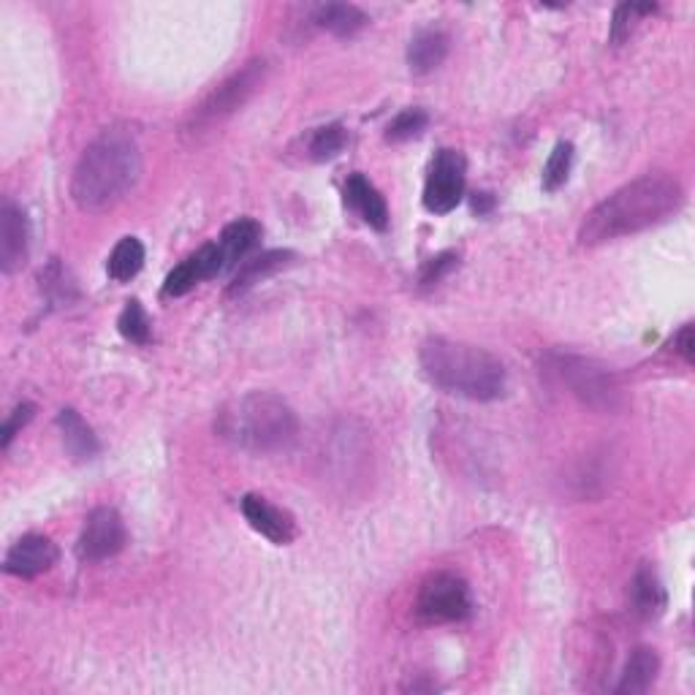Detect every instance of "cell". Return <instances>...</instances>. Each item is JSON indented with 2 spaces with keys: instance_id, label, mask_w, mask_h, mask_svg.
<instances>
[{
  "instance_id": "6da1fadb",
  "label": "cell",
  "mask_w": 695,
  "mask_h": 695,
  "mask_svg": "<svg viewBox=\"0 0 695 695\" xmlns=\"http://www.w3.org/2000/svg\"><path fill=\"white\" fill-rule=\"evenodd\" d=\"M682 204H685V188L674 174H641L639 179L622 185L587 215L579 229V245L595 248L611 239L633 237L652 226H661L671 215L680 212Z\"/></svg>"
},
{
  "instance_id": "7a4b0ae2",
  "label": "cell",
  "mask_w": 695,
  "mask_h": 695,
  "mask_svg": "<svg viewBox=\"0 0 695 695\" xmlns=\"http://www.w3.org/2000/svg\"><path fill=\"white\" fill-rule=\"evenodd\" d=\"M142 174L139 139L128 125L101 131L82 153L71 177V199L82 212L117 207L134 190Z\"/></svg>"
},
{
  "instance_id": "3957f363",
  "label": "cell",
  "mask_w": 695,
  "mask_h": 695,
  "mask_svg": "<svg viewBox=\"0 0 695 695\" xmlns=\"http://www.w3.org/2000/svg\"><path fill=\"white\" fill-rule=\"evenodd\" d=\"M427 381L440 392L473 403H492L506 394V367L484 348L448 338H429L418 351Z\"/></svg>"
},
{
  "instance_id": "277c9868",
  "label": "cell",
  "mask_w": 695,
  "mask_h": 695,
  "mask_svg": "<svg viewBox=\"0 0 695 695\" xmlns=\"http://www.w3.org/2000/svg\"><path fill=\"white\" fill-rule=\"evenodd\" d=\"M215 433L234 448L272 454L289 448L299 435V418L283 397L272 392H248L220 405Z\"/></svg>"
},
{
  "instance_id": "5b68a950",
  "label": "cell",
  "mask_w": 695,
  "mask_h": 695,
  "mask_svg": "<svg viewBox=\"0 0 695 695\" xmlns=\"http://www.w3.org/2000/svg\"><path fill=\"white\" fill-rule=\"evenodd\" d=\"M547 373L560 386H566L579 403L595 407V411H614L620 405V381L595 359L577 356V353H551L547 359Z\"/></svg>"
},
{
  "instance_id": "8992f818",
  "label": "cell",
  "mask_w": 695,
  "mask_h": 695,
  "mask_svg": "<svg viewBox=\"0 0 695 695\" xmlns=\"http://www.w3.org/2000/svg\"><path fill=\"white\" fill-rule=\"evenodd\" d=\"M263 76H267V60H250L242 71L231 74L224 85H218L204 98L201 106H196L188 125L190 134H201V131L231 117L239 106H245L253 98L256 90L263 85Z\"/></svg>"
},
{
  "instance_id": "52a82bcc",
  "label": "cell",
  "mask_w": 695,
  "mask_h": 695,
  "mask_svg": "<svg viewBox=\"0 0 695 695\" xmlns=\"http://www.w3.org/2000/svg\"><path fill=\"white\" fill-rule=\"evenodd\" d=\"M473 601L465 579L454 573H435L422 584L416 598L418 620L429 625H448V622H463L470 616Z\"/></svg>"
},
{
  "instance_id": "ba28073f",
  "label": "cell",
  "mask_w": 695,
  "mask_h": 695,
  "mask_svg": "<svg viewBox=\"0 0 695 695\" xmlns=\"http://www.w3.org/2000/svg\"><path fill=\"white\" fill-rule=\"evenodd\" d=\"M465 155L459 149H440L424 185V207L433 215H448L465 196Z\"/></svg>"
},
{
  "instance_id": "9c48e42d",
  "label": "cell",
  "mask_w": 695,
  "mask_h": 695,
  "mask_svg": "<svg viewBox=\"0 0 695 695\" xmlns=\"http://www.w3.org/2000/svg\"><path fill=\"white\" fill-rule=\"evenodd\" d=\"M125 538H128V532H125L123 517H120L115 508L101 506L85 519L80 543H76V554L85 562L110 560V557L123 551Z\"/></svg>"
},
{
  "instance_id": "30bf717a",
  "label": "cell",
  "mask_w": 695,
  "mask_h": 695,
  "mask_svg": "<svg viewBox=\"0 0 695 695\" xmlns=\"http://www.w3.org/2000/svg\"><path fill=\"white\" fill-rule=\"evenodd\" d=\"M226 269L224 253H220L218 242H209L204 248L196 250L194 256H188L179 267H174L164 283V297H185L188 291H194L196 286L204 280L215 278Z\"/></svg>"
},
{
  "instance_id": "8fae6325",
  "label": "cell",
  "mask_w": 695,
  "mask_h": 695,
  "mask_svg": "<svg viewBox=\"0 0 695 695\" xmlns=\"http://www.w3.org/2000/svg\"><path fill=\"white\" fill-rule=\"evenodd\" d=\"M242 514L248 519V525L253 527L259 536L272 541L274 547H289L297 538V521L289 511L272 506L267 497L261 495H245L242 497Z\"/></svg>"
},
{
  "instance_id": "7c38bea8",
  "label": "cell",
  "mask_w": 695,
  "mask_h": 695,
  "mask_svg": "<svg viewBox=\"0 0 695 695\" xmlns=\"http://www.w3.org/2000/svg\"><path fill=\"white\" fill-rule=\"evenodd\" d=\"M58 562V547L46 536H22L9 549L3 571L20 579H35Z\"/></svg>"
},
{
  "instance_id": "4fadbf2b",
  "label": "cell",
  "mask_w": 695,
  "mask_h": 695,
  "mask_svg": "<svg viewBox=\"0 0 695 695\" xmlns=\"http://www.w3.org/2000/svg\"><path fill=\"white\" fill-rule=\"evenodd\" d=\"M28 259V218L17 204L6 201L0 209V269L14 274Z\"/></svg>"
},
{
  "instance_id": "5bb4252c",
  "label": "cell",
  "mask_w": 695,
  "mask_h": 695,
  "mask_svg": "<svg viewBox=\"0 0 695 695\" xmlns=\"http://www.w3.org/2000/svg\"><path fill=\"white\" fill-rule=\"evenodd\" d=\"M345 201L356 209L364 218V224H370L377 231L388 229V207L383 201V196L377 194L375 185L370 183L362 174H353L345 183Z\"/></svg>"
},
{
  "instance_id": "9a60e30c",
  "label": "cell",
  "mask_w": 695,
  "mask_h": 695,
  "mask_svg": "<svg viewBox=\"0 0 695 695\" xmlns=\"http://www.w3.org/2000/svg\"><path fill=\"white\" fill-rule=\"evenodd\" d=\"M666 587L650 566L639 568L631 581V606L639 620H657L666 611Z\"/></svg>"
},
{
  "instance_id": "2e32d148",
  "label": "cell",
  "mask_w": 695,
  "mask_h": 695,
  "mask_svg": "<svg viewBox=\"0 0 695 695\" xmlns=\"http://www.w3.org/2000/svg\"><path fill=\"white\" fill-rule=\"evenodd\" d=\"M261 242V224L253 218H239L234 220L220 234L218 245H220V253H224V263L226 269L239 267L242 261H248V256L259 248Z\"/></svg>"
},
{
  "instance_id": "e0dca14e",
  "label": "cell",
  "mask_w": 695,
  "mask_h": 695,
  "mask_svg": "<svg viewBox=\"0 0 695 695\" xmlns=\"http://www.w3.org/2000/svg\"><path fill=\"white\" fill-rule=\"evenodd\" d=\"M657 674H661V657H657V652L650 650V646H636V650L631 652V657H627L622 680L620 685H616V693L620 695L646 693L655 685Z\"/></svg>"
},
{
  "instance_id": "ac0fdd59",
  "label": "cell",
  "mask_w": 695,
  "mask_h": 695,
  "mask_svg": "<svg viewBox=\"0 0 695 695\" xmlns=\"http://www.w3.org/2000/svg\"><path fill=\"white\" fill-rule=\"evenodd\" d=\"M448 55V35L437 28L418 30L407 46V65L413 74H429Z\"/></svg>"
},
{
  "instance_id": "d6986e66",
  "label": "cell",
  "mask_w": 695,
  "mask_h": 695,
  "mask_svg": "<svg viewBox=\"0 0 695 695\" xmlns=\"http://www.w3.org/2000/svg\"><path fill=\"white\" fill-rule=\"evenodd\" d=\"M58 427L60 435H63L65 452H69L76 463H87V459H93L95 454H98V437L93 435L90 424L76 411H71V407L60 411Z\"/></svg>"
},
{
  "instance_id": "ffe728a7",
  "label": "cell",
  "mask_w": 695,
  "mask_h": 695,
  "mask_svg": "<svg viewBox=\"0 0 695 695\" xmlns=\"http://www.w3.org/2000/svg\"><path fill=\"white\" fill-rule=\"evenodd\" d=\"M291 259H293V253H289V250H269V253L253 256V259L242 261L239 263L237 274H234L229 293L234 297V293H245L248 289H253L256 283L267 280L269 274L280 272V269H283Z\"/></svg>"
},
{
  "instance_id": "44dd1931",
  "label": "cell",
  "mask_w": 695,
  "mask_h": 695,
  "mask_svg": "<svg viewBox=\"0 0 695 695\" xmlns=\"http://www.w3.org/2000/svg\"><path fill=\"white\" fill-rule=\"evenodd\" d=\"M313 22L334 35H353L367 28V14L351 3H323L313 9Z\"/></svg>"
},
{
  "instance_id": "7402d4cb",
  "label": "cell",
  "mask_w": 695,
  "mask_h": 695,
  "mask_svg": "<svg viewBox=\"0 0 695 695\" xmlns=\"http://www.w3.org/2000/svg\"><path fill=\"white\" fill-rule=\"evenodd\" d=\"M142 267H145V245L136 237L120 239L115 250H112L110 261H106V272H110V278L117 280V283L136 278Z\"/></svg>"
},
{
  "instance_id": "603a6c76",
  "label": "cell",
  "mask_w": 695,
  "mask_h": 695,
  "mask_svg": "<svg viewBox=\"0 0 695 695\" xmlns=\"http://www.w3.org/2000/svg\"><path fill=\"white\" fill-rule=\"evenodd\" d=\"M573 166V145L571 142H557L554 149H551L547 166H543V190L554 194L562 185L568 183V174H571Z\"/></svg>"
},
{
  "instance_id": "cb8c5ba5",
  "label": "cell",
  "mask_w": 695,
  "mask_h": 695,
  "mask_svg": "<svg viewBox=\"0 0 695 695\" xmlns=\"http://www.w3.org/2000/svg\"><path fill=\"white\" fill-rule=\"evenodd\" d=\"M348 145V131L343 128L340 123H332V125H323V128H319L313 134V139H310V158L313 160H332L338 158L340 153H343Z\"/></svg>"
},
{
  "instance_id": "d4e9b609",
  "label": "cell",
  "mask_w": 695,
  "mask_h": 695,
  "mask_svg": "<svg viewBox=\"0 0 695 695\" xmlns=\"http://www.w3.org/2000/svg\"><path fill=\"white\" fill-rule=\"evenodd\" d=\"M117 329L125 340H131V343H136V345L147 343L149 332H153V329H149V319H147L145 308H142V302L131 299V302L125 304L123 313H120Z\"/></svg>"
},
{
  "instance_id": "484cf974",
  "label": "cell",
  "mask_w": 695,
  "mask_h": 695,
  "mask_svg": "<svg viewBox=\"0 0 695 695\" xmlns=\"http://www.w3.org/2000/svg\"><path fill=\"white\" fill-rule=\"evenodd\" d=\"M429 125V117L424 110H405L400 112L397 117L388 123L386 128V139L388 142H407V139H416V136H422L424 131H427Z\"/></svg>"
},
{
  "instance_id": "4316f807",
  "label": "cell",
  "mask_w": 695,
  "mask_h": 695,
  "mask_svg": "<svg viewBox=\"0 0 695 695\" xmlns=\"http://www.w3.org/2000/svg\"><path fill=\"white\" fill-rule=\"evenodd\" d=\"M657 6H636V3H625L614 11V22H611V44H622V41L631 35L633 22L639 20L641 14H652Z\"/></svg>"
},
{
  "instance_id": "83f0119b",
  "label": "cell",
  "mask_w": 695,
  "mask_h": 695,
  "mask_svg": "<svg viewBox=\"0 0 695 695\" xmlns=\"http://www.w3.org/2000/svg\"><path fill=\"white\" fill-rule=\"evenodd\" d=\"M33 413H35V405H33V403H22V405H17L14 411L9 413V418H6L3 433H0V446L9 448V446H11V440H14V437L20 435V429H22V427H28L30 418H33Z\"/></svg>"
},
{
  "instance_id": "f1b7e54d",
  "label": "cell",
  "mask_w": 695,
  "mask_h": 695,
  "mask_svg": "<svg viewBox=\"0 0 695 695\" xmlns=\"http://www.w3.org/2000/svg\"><path fill=\"white\" fill-rule=\"evenodd\" d=\"M454 263H457V256L454 253H443V256H437V259H433L427 263V269H424V274H422V286H437L440 283L443 278H446L448 272H452L454 269Z\"/></svg>"
},
{
  "instance_id": "f546056e",
  "label": "cell",
  "mask_w": 695,
  "mask_h": 695,
  "mask_svg": "<svg viewBox=\"0 0 695 695\" xmlns=\"http://www.w3.org/2000/svg\"><path fill=\"white\" fill-rule=\"evenodd\" d=\"M674 351L680 353L682 359H685L687 364L693 362V356H695V332H693V323H685V326L680 329V332L674 334Z\"/></svg>"
},
{
  "instance_id": "4dcf8cb0",
  "label": "cell",
  "mask_w": 695,
  "mask_h": 695,
  "mask_svg": "<svg viewBox=\"0 0 695 695\" xmlns=\"http://www.w3.org/2000/svg\"><path fill=\"white\" fill-rule=\"evenodd\" d=\"M489 207H492L489 194H476V199H473V209H476V212H487Z\"/></svg>"
}]
</instances>
